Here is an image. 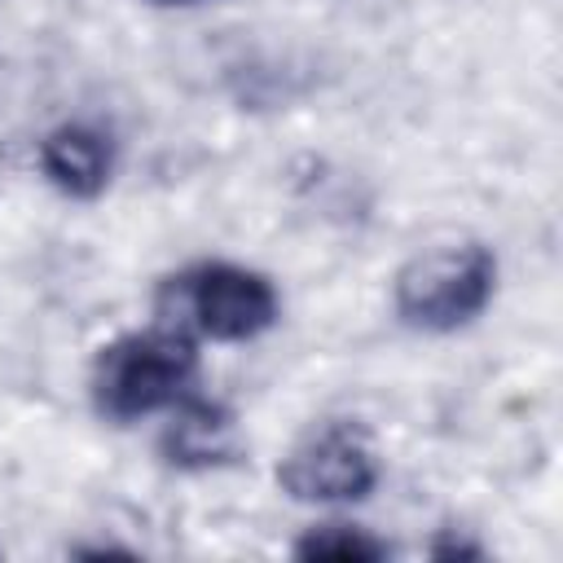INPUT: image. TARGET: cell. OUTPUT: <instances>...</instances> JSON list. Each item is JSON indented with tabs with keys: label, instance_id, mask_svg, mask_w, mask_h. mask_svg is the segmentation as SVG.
Returning <instances> with one entry per match:
<instances>
[{
	"label": "cell",
	"instance_id": "6da1fadb",
	"mask_svg": "<svg viewBox=\"0 0 563 563\" xmlns=\"http://www.w3.org/2000/svg\"><path fill=\"white\" fill-rule=\"evenodd\" d=\"M202 352L198 339L172 321L128 330L97 347L88 365V405L110 427H132L167 413L189 391H198Z\"/></svg>",
	"mask_w": 563,
	"mask_h": 563
},
{
	"label": "cell",
	"instance_id": "7a4b0ae2",
	"mask_svg": "<svg viewBox=\"0 0 563 563\" xmlns=\"http://www.w3.org/2000/svg\"><path fill=\"white\" fill-rule=\"evenodd\" d=\"M154 317L189 330L198 343H251L277 325L282 295L260 268L233 260H198L158 282Z\"/></svg>",
	"mask_w": 563,
	"mask_h": 563
},
{
	"label": "cell",
	"instance_id": "3957f363",
	"mask_svg": "<svg viewBox=\"0 0 563 563\" xmlns=\"http://www.w3.org/2000/svg\"><path fill=\"white\" fill-rule=\"evenodd\" d=\"M497 295V255L484 242L418 251L391 277V308L418 334H457Z\"/></svg>",
	"mask_w": 563,
	"mask_h": 563
},
{
	"label": "cell",
	"instance_id": "277c9868",
	"mask_svg": "<svg viewBox=\"0 0 563 563\" xmlns=\"http://www.w3.org/2000/svg\"><path fill=\"white\" fill-rule=\"evenodd\" d=\"M383 479L374 435L361 418L312 422L277 462V484L286 497L308 506H356L369 501Z\"/></svg>",
	"mask_w": 563,
	"mask_h": 563
},
{
	"label": "cell",
	"instance_id": "5b68a950",
	"mask_svg": "<svg viewBox=\"0 0 563 563\" xmlns=\"http://www.w3.org/2000/svg\"><path fill=\"white\" fill-rule=\"evenodd\" d=\"M119 167V145L106 128L70 119L44 132L40 141V176L70 202H92L110 189Z\"/></svg>",
	"mask_w": 563,
	"mask_h": 563
},
{
	"label": "cell",
	"instance_id": "8992f818",
	"mask_svg": "<svg viewBox=\"0 0 563 563\" xmlns=\"http://www.w3.org/2000/svg\"><path fill=\"white\" fill-rule=\"evenodd\" d=\"M158 457L176 471H216L242 457L238 440V413L202 391H189L180 405L167 409L163 435H158Z\"/></svg>",
	"mask_w": 563,
	"mask_h": 563
},
{
	"label": "cell",
	"instance_id": "52a82bcc",
	"mask_svg": "<svg viewBox=\"0 0 563 563\" xmlns=\"http://www.w3.org/2000/svg\"><path fill=\"white\" fill-rule=\"evenodd\" d=\"M295 559H343V563H383L391 550L387 541H378L369 528L361 523H343V519H325L299 532V541L290 545Z\"/></svg>",
	"mask_w": 563,
	"mask_h": 563
},
{
	"label": "cell",
	"instance_id": "ba28073f",
	"mask_svg": "<svg viewBox=\"0 0 563 563\" xmlns=\"http://www.w3.org/2000/svg\"><path fill=\"white\" fill-rule=\"evenodd\" d=\"M158 4H194V0H158Z\"/></svg>",
	"mask_w": 563,
	"mask_h": 563
}]
</instances>
